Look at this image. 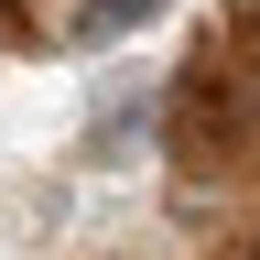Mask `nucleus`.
Instances as JSON below:
<instances>
[{"instance_id":"nucleus-1","label":"nucleus","mask_w":260,"mask_h":260,"mask_svg":"<svg viewBox=\"0 0 260 260\" xmlns=\"http://www.w3.org/2000/svg\"><path fill=\"white\" fill-rule=\"evenodd\" d=\"M152 11H162V0H87V11H76V32L98 44V32H130V22H152Z\"/></svg>"}]
</instances>
